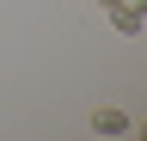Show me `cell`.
Segmentation results:
<instances>
[{
    "instance_id": "1",
    "label": "cell",
    "mask_w": 147,
    "mask_h": 141,
    "mask_svg": "<svg viewBox=\"0 0 147 141\" xmlns=\"http://www.w3.org/2000/svg\"><path fill=\"white\" fill-rule=\"evenodd\" d=\"M104 19H110V31H117V37H141V31H147V19H141L135 6H123V0H110Z\"/></svg>"
},
{
    "instance_id": "2",
    "label": "cell",
    "mask_w": 147,
    "mask_h": 141,
    "mask_svg": "<svg viewBox=\"0 0 147 141\" xmlns=\"http://www.w3.org/2000/svg\"><path fill=\"white\" fill-rule=\"evenodd\" d=\"M135 123H129V111H117V104H98L92 111V135H129Z\"/></svg>"
},
{
    "instance_id": "4",
    "label": "cell",
    "mask_w": 147,
    "mask_h": 141,
    "mask_svg": "<svg viewBox=\"0 0 147 141\" xmlns=\"http://www.w3.org/2000/svg\"><path fill=\"white\" fill-rule=\"evenodd\" d=\"M98 6H110V0H98Z\"/></svg>"
},
{
    "instance_id": "3",
    "label": "cell",
    "mask_w": 147,
    "mask_h": 141,
    "mask_svg": "<svg viewBox=\"0 0 147 141\" xmlns=\"http://www.w3.org/2000/svg\"><path fill=\"white\" fill-rule=\"evenodd\" d=\"M123 6H135V12H141V19H147V0H123Z\"/></svg>"
}]
</instances>
